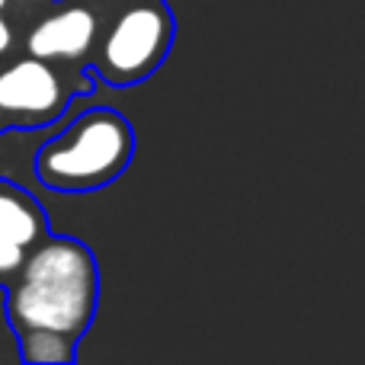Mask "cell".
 Listing matches in <instances>:
<instances>
[{
	"label": "cell",
	"instance_id": "9c48e42d",
	"mask_svg": "<svg viewBox=\"0 0 365 365\" xmlns=\"http://www.w3.org/2000/svg\"><path fill=\"white\" fill-rule=\"evenodd\" d=\"M4 4H6V0H0V10H4Z\"/></svg>",
	"mask_w": 365,
	"mask_h": 365
},
{
	"label": "cell",
	"instance_id": "7a4b0ae2",
	"mask_svg": "<svg viewBox=\"0 0 365 365\" xmlns=\"http://www.w3.org/2000/svg\"><path fill=\"white\" fill-rule=\"evenodd\" d=\"M132 158V128L113 109L83 113L36 160L38 180L48 189H96L115 180Z\"/></svg>",
	"mask_w": 365,
	"mask_h": 365
},
{
	"label": "cell",
	"instance_id": "8992f818",
	"mask_svg": "<svg viewBox=\"0 0 365 365\" xmlns=\"http://www.w3.org/2000/svg\"><path fill=\"white\" fill-rule=\"evenodd\" d=\"M45 221L38 205L19 189L0 182V276L16 272L26 250L42 237Z\"/></svg>",
	"mask_w": 365,
	"mask_h": 365
},
{
	"label": "cell",
	"instance_id": "ba28073f",
	"mask_svg": "<svg viewBox=\"0 0 365 365\" xmlns=\"http://www.w3.org/2000/svg\"><path fill=\"white\" fill-rule=\"evenodd\" d=\"M10 42H13V32H10V26H6V19L0 16V51L10 48Z\"/></svg>",
	"mask_w": 365,
	"mask_h": 365
},
{
	"label": "cell",
	"instance_id": "3957f363",
	"mask_svg": "<svg viewBox=\"0 0 365 365\" xmlns=\"http://www.w3.org/2000/svg\"><path fill=\"white\" fill-rule=\"evenodd\" d=\"M170 45V16L164 6H128L103 42L100 68L113 83H132L151 74Z\"/></svg>",
	"mask_w": 365,
	"mask_h": 365
},
{
	"label": "cell",
	"instance_id": "6da1fadb",
	"mask_svg": "<svg viewBox=\"0 0 365 365\" xmlns=\"http://www.w3.org/2000/svg\"><path fill=\"white\" fill-rule=\"evenodd\" d=\"M19 279L6 295L16 330H51L74 340L96 308V263L77 240H45L19 263Z\"/></svg>",
	"mask_w": 365,
	"mask_h": 365
},
{
	"label": "cell",
	"instance_id": "277c9868",
	"mask_svg": "<svg viewBox=\"0 0 365 365\" xmlns=\"http://www.w3.org/2000/svg\"><path fill=\"white\" fill-rule=\"evenodd\" d=\"M64 106V83L48 61L23 58L0 71V113L19 115L29 122L51 119Z\"/></svg>",
	"mask_w": 365,
	"mask_h": 365
},
{
	"label": "cell",
	"instance_id": "52a82bcc",
	"mask_svg": "<svg viewBox=\"0 0 365 365\" xmlns=\"http://www.w3.org/2000/svg\"><path fill=\"white\" fill-rule=\"evenodd\" d=\"M19 336H23V356L32 362H68L74 356L71 336L51 330H19Z\"/></svg>",
	"mask_w": 365,
	"mask_h": 365
},
{
	"label": "cell",
	"instance_id": "5b68a950",
	"mask_svg": "<svg viewBox=\"0 0 365 365\" xmlns=\"http://www.w3.org/2000/svg\"><path fill=\"white\" fill-rule=\"evenodd\" d=\"M96 16L87 6H64L45 16L26 36V48L32 58L42 61H77L93 48Z\"/></svg>",
	"mask_w": 365,
	"mask_h": 365
}]
</instances>
